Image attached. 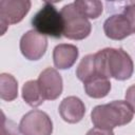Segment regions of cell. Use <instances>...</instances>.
<instances>
[{
  "instance_id": "cell-1",
  "label": "cell",
  "mask_w": 135,
  "mask_h": 135,
  "mask_svg": "<svg viewBox=\"0 0 135 135\" xmlns=\"http://www.w3.org/2000/svg\"><path fill=\"white\" fill-rule=\"evenodd\" d=\"M94 59L96 72L100 76L109 79L127 80L133 75V60L122 49L105 47L95 53Z\"/></svg>"
},
{
  "instance_id": "cell-6",
  "label": "cell",
  "mask_w": 135,
  "mask_h": 135,
  "mask_svg": "<svg viewBox=\"0 0 135 135\" xmlns=\"http://www.w3.org/2000/svg\"><path fill=\"white\" fill-rule=\"evenodd\" d=\"M19 129L22 135H52L53 122L45 112L33 110L23 115Z\"/></svg>"
},
{
  "instance_id": "cell-9",
  "label": "cell",
  "mask_w": 135,
  "mask_h": 135,
  "mask_svg": "<svg viewBox=\"0 0 135 135\" xmlns=\"http://www.w3.org/2000/svg\"><path fill=\"white\" fill-rule=\"evenodd\" d=\"M103 32L112 40H122L134 34L133 27L123 13L110 16L103 23Z\"/></svg>"
},
{
  "instance_id": "cell-8",
  "label": "cell",
  "mask_w": 135,
  "mask_h": 135,
  "mask_svg": "<svg viewBox=\"0 0 135 135\" xmlns=\"http://www.w3.org/2000/svg\"><path fill=\"white\" fill-rule=\"evenodd\" d=\"M38 84L44 100L57 99L63 90L62 77L54 68H46L38 77Z\"/></svg>"
},
{
  "instance_id": "cell-10",
  "label": "cell",
  "mask_w": 135,
  "mask_h": 135,
  "mask_svg": "<svg viewBox=\"0 0 135 135\" xmlns=\"http://www.w3.org/2000/svg\"><path fill=\"white\" fill-rule=\"evenodd\" d=\"M58 111L65 122L77 123L83 118L85 114V107L80 98L76 96H69L60 102Z\"/></svg>"
},
{
  "instance_id": "cell-3",
  "label": "cell",
  "mask_w": 135,
  "mask_h": 135,
  "mask_svg": "<svg viewBox=\"0 0 135 135\" xmlns=\"http://www.w3.org/2000/svg\"><path fill=\"white\" fill-rule=\"evenodd\" d=\"M32 25L38 33L53 38L63 36V20L61 13L54 4L44 2L43 6L35 14L32 19Z\"/></svg>"
},
{
  "instance_id": "cell-17",
  "label": "cell",
  "mask_w": 135,
  "mask_h": 135,
  "mask_svg": "<svg viewBox=\"0 0 135 135\" xmlns=\"http://www.w3.org/2000/svg\"><path fill=\"white\" fill-rule=\"evenodd\" d=\"M2 115V122H1V135H20L19 126L16 122L5 117L4 113L1 112Z\"/></svg>"
},
{
  "instance_id": "cell-19",
  "label": "cell",
  "mask_w": 135,
  "mask_h": 135,
  "mask_svg": "<svg viewBox=\"0 0 135 135\" xmlns=\"http://www.w3.org/2000/svg\"><path fill=\"white\" fill-rule=\"evenodd\" d=\"M126 101L135 113V84L128 88L126 92Z\"/></svg>"
},
{
  "instance_id": "cell-7",
  "label": "cell",
  "mask_w": 135,
  "mask_h": 135,
  "mask_svg": "<svg viewBox=\"0 0 135 135\" xmlns=\"http://www.w3.org/2000/svg\"><path fill=\"white\" fill-rule=\"evenodd\" d=\"M20 51L28 60H39L43 57L47 47L46 36L35 30L27 31L20 39Z\"/></svg>"
},
{
  "instance_id": "cell-2",
  "label": "cell",
  "mask_w": 135,
  "mask_h": 135,
  "mask_svg": "<svg viewBox=\"0 0 135 135\" xmlns=\"http://www.w3.org/2000/svg\"><path fill=\"white\" fill-rule=\"evenodd\" d=\"M134 112L127 101L114 100L105 104L96 105L91 112V120L95 128L113 130L128 124L133 119Z\"/></svg>"
},
{
  "instance_id": "cell-12",
  "label": "cell",
  "mask_w": 135,
  "mask_h": 135,
  "mask_svg": "<svg viewBox=\"0 0 135 135\" xmlns=\"http://www.w3.org/2000/svg\"><path fill=\"white\" fill-rule=\"evenodd\" d=\"M83 88L89 97L92 98H103L111 91L110 79L100 75H96L91 79L83 82Z\"/></svg>"
},
{
  "instance_id": "cell-16",
  "label": "cell",
  "mask_w": 135,
  "mask_h": 135,
  "mask_svg": "<svg viewBox=\"0 0 135 135\" xmlns=\"http://www.w3.org/2000/svg\"><path fill=\"white\" fill-rule=\"evenodd\" d=\"M98 75L96 72V68H95V59H94V54H89L86 56H84L80 63L78 64L77 69H76V76L77 78L82 81L85 82L86 80L91 79L92 77Z\"/></svg>"
},
{
  "instance_id": "cell-13",
  "label": "cell",
  "mask_w": 135,
  "mask_h": 135,
  "mask_svg": "<svg viewBox=\"0 0 135 135\" xmlns=\"http://www.w3.org/2000/svg\"><path fill=\"white\" fill-rule=\"evenodd\" d=\"M22 98L31 107L36 108L42 104L44 98L42 97L38 80H28L22 86Z\"/></svg>"
},
{
  "instance_id": "cell-20",
  "label": "cell",
  "mask_w": 135,
  "mask_h": 135,
  "mask_svg": "<svg viewBox=\"0 0 135 135\" xmlns=\"http://www.w3.org/2000/svg\"><path fill=\"white\" fill-rule=\"evenodd\" d=\"M86 135H114L112 130H104V129H99V128H93L89 130Z\"/></svg>"
},
{
  "instance_id": "cell-5",
  "label": "cell",
  "mask_w": 135,
  "mask_h": 135,
  "mask_svg": "<svg viewBox=\"0 0 135 135\" xmlns=\"http://www.w3.org/2000/svg\"><path fill=\"white\" fill-rule=\"evenodd\" d=\"M32 2L28 0H1L0 1V27L4 35L9 24L19 23L30 12Z\"/></svg>"
},
{
  "instance_id": "cell-15",
  "label": "cell",
  "mask_w": 135,
  "mask_h": 135,
  "mask_svg": "<svg viewBox=\"0 0 135 135\" xmlns=\"http://www.w3.org/2000/svg\"><path fill=\"white\" fill-rule=\"evenodd\" d=\"M74 4L81 15L91 19H97L103 9L102 2L98 0H77Z\"/></svg>"
},
{
  "instance_id": "cell-11",
  "label": "cell",
  "mask_w": 135,
  "mask_h": 135,
  "mask_svg": "<svg viewBox=\"0 0 135 135\" xmlns=\"http://www.w3.org/2000/svg\"><path fill=\"white\" fill-rule=\"evenodd\" d=\"M79 55L78 47L74 44L60 43L54 47L53 61L59 70H66L74 65Z\"/></svg>"
},
{
  "instance_id": "cell-14",
  "label": "cell",
  "mask_w": 135,
  "mask_h": 135,
  "mask_svg": "<svg viewBox=\"0 0 135 135\" xmlns=\"http://www.w3.org/2000/svg\"><path fill=\"white\" fill-rule=\"evenodd\" d=\"M18 96V82L16 78L7 73L0 75V97L5 101H13Z\"/></svg>"
},
{
  "instance_id": "cell-4",
  "label": "cell",
  "mask_w": 135,
  "mask_h": 135,
  "mask_svg": "<svg viewBox=\"0 0 135 135\" xmlns=\"http://www.w3.org/2000/svg\"><path fill=\"white\" fill-rule=\"evenodd\" d=\"M63 20V36L71 40H82L92 31L91 22L76 8L74 2L64 5L61 11Z\"/></svg>"
},
{
  "instance_id": "cell-18",
  "label": "cell",
  "mask_w": 135,
  "mask_h": 135,
  "mask_svg": "<svg viewBox=\"0 0 135 135\" xmlns=\"http://www.w3.org/2000/svg\"><path fill=\"white\" fill-rule=\"evenodd\" d=\"M122 13L128 17V19H129V21L133 27V31L135 33V3L131 2V3L127 4L123 7Z\"/></svg>"
}]
</instances>
